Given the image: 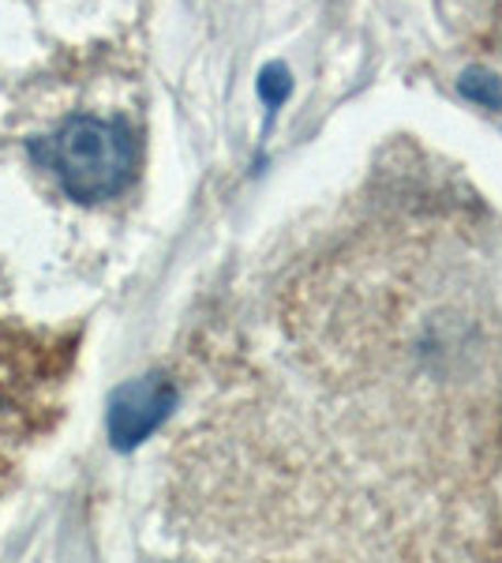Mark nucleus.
Returning <instances> with one entry per match:
<instances>
[{
	"label": "nucleus",
	"mask_w": 502,
	"mask_h": 563,
	"mask_svg": "<svg viewBox=\"0 0 502 563\" xmlns=\"http://www.w3.org/2000/svg\"><path fill=\"white\" fill-rule=\"evenodd\" d=\"M76 353L79 334L0 320V496L64 417Z\"/></svg>",
	"instance_id": "f257e3e1"
},
{
	"label": "nucleus",
	"mask_w": 502,
	"mask_h": 563,
	"mask_svg": "<svg viewBox=\"0 0 502 563\" xmlns=\"http://www.w3.org/2000/svg\"><path fill=\"white\" fill-rule=\"evenodd\" d=\"M135 140L124 124L102 117H71L49 143V166L57 169L60 188L79 203L113 199L135 174Z\"/></svg>",
	"instance_id": "f03ea898"
},
{
	"label": "nucleus",
	"mask_w": 502,
	"mask_h": 563,
	"mask_svg": "<svg viewBox=\"0 0 502 563\" xmlns=\"http://www.w3.org/2000/svg\"><path fill=\"white\" fill-rule=\"evenodd\" d=\"M177 406V384L166 376H140L124 384L109 406V435L121 451L143 443Z\"/></svg>",
	"instance_id": "7ed1b4c3"
}]
</instances>
